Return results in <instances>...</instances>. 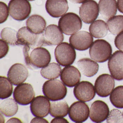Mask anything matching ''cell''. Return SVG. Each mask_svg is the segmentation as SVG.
<instances>
[{
    "label": "cell",
    "instance_id": "cell-1",
    "mask_svg": "<svg viewBox=\"0 0 123 123\" xmlns=\"http://www.w3.org/2000/svg\"><path fill=\"white\" fill-rule=\"evenodd\" d=\"M18 46H27L32 49L46 46L44 32L36 34L27 27L19 29L17 34Z\"/></svg>",
    "mask_w": 123,
    "mask_h": 123
},
{
    "label": "cell",
    "instance_id": "cell-2",
    "mask_svg": "<svg viewBox=\"0 0 123 123\" xmlns=\"http://www.w3.org/2000/svg\"><path fill=\"white\" fill-rule=\"evenodd\" d=\"M64 84L56 79L47 80L43 85V93L51 101L62 100L65 98L67 93V87Z\"/></svg>",
    "mask_w": 123,
    "mask_h": 123
},
{
    "label": "cell",
    "instance_id": "cell-3",
    "mask_svg": "<svg viewBox=\"0 0 123 123\" xmlns=\"http://www.w3.org/2000/svg\"><path fill=\"white\" fill-rule=\"evenodd\" d=\"M112 49L111 44L105 40H95L89 49V54L93 60L99 63L107 61L111 57Z\"/></svg>",
    "mask_w": 123,
    "mask_h": 123
},
{
    "label": "cell",
    "instance_id": "cell-4",
    "mask_svg": "<svg viewBox=\"0 0 123 123\" xmlns=\"http://www.w3.org/2000/svg\"><path fill=\"white\" fill-rule=\"evenodd\" d=\"M59 28L65 35H72L82 28L81 18L77 14L69 12L62 16L59 20Z\"/></svg>",
    "mask_w": 123,
    "mask_h": 123
},
{
    "label": "cell",
    "instance_id": "cell-5",
    "mask_svg": "<svg viewBox=\"0 0 123 123\" xmlns=\"http://www.w3.org/2000/svg\"><path fill=\"white\" fill-rule=\"evenodd\" d=\"M55 55L57 62L63 67L72 64L76 57V52L72 46L66 42L61 43L56 47Z\"/></svg>",
    "mask_w": 123,
    "mask_h": 123
},
{
    "label": "cell",
    "instance_id": "cell-6",
    "mask_svg": "<svg viewBox=\"0 0 123 123\" xmlns=\"http://www.w3.org/2000/svg\"><path fill=\"white\" fill-rule=\"evenodd\" d=\"M8 8L11 16L18 21L25 20L31 12V6L28 0H11Z\"/></svg>",
    "mask_w": 123,
    "mask_h": 123
},
{
    "label": "cell",
    "instance_id": "cell-7",
    "mask_svg": "<svg viewBox=\"0 0 123 123\" xmlns=\"http://www.w3.org/2000/svg\"><path fill=\"white\" fill-rule=\"evenodd\" d=\"M33 88L31 84L23 83L16 87L13 93V98L20 105H26L30 104L35 97Z\"/></svg>",
    "mask_w": 123,
    "mask_h": 123
},
{
    "label": "cell",
    "instance_id": "cell-8",
    "mask_svg": "<svg viewBox=\"0 0 123 123\" xmlns=\"http://www.w3.org/2000/svg\"><path fill=\"white\" fill-rule=\"evenodd\" d=\"M99 8L94 0H87L80 7V18L85 23L89 24L95 21L99 15Z\"/></svg>",
    "mask_w": 123,
    "mask_h": 123
},
{
    "label": "cell",
    "instance_id": "cell-9",
    "mask_svg": "<svg viewBox=\"0 0 123 123\" xmlns=\"http://www.w3.org/2000/svg\"><path fill=\"white\" fill-rule=\"evenodd\" d=\"M114 86V79L111 75L108 74L99 75L95 83V90L97 95L103 98L109 95Z\"/></svg>",
    "mask_w": 123,
    "mask_h": 123
},
{
    "label": "cell",
    "instance_id": "cell-10",
    "mask_svg": "<svg viewBox=\"0 0 123 123\" xmlns=\"http://www.w3.org/2000/svg\"><path fill=\"white\" fill-rule=\"evenodd\" d=\"M108 67L111 75L117 80H123V51H115L109 60Z\"/></svg>",
    "mask_w": 123,
    "mask_h": 123
},
{
    "label": "cell",
    "instance_id": "cell-11",
    "mask_svg": "<svg viewBox=\"0 0 123 123\" xmlns=\"http://www.w3.org/2000/svg\"><path fill=\"white\" fill-rule=\"evenodd\" d=\"M68 113L72 121L76 123H82L86 121L89 117V107L83 101H76L71 105Z\"/></svg>",
    "mask_w": 123,
    "mask_h": 123
},
{
    "label": "cell",
    "instance_id": "cell-12",
    "mask_svg": "<svg viewBox=\"0 0 123 123\" xmlns=\"http://www.w3.org/2000/svg\"><path fill=\"white\" fill-rule=\"evenodd\" d=\"M69 41L74 49L78 51H85L88 49L92 45L93 38L88 32L80 31L72 34Z\"/></svg>",
    "mask_w": 123,
    "mask_h": 123
},
{
    "label": "cell",
    "instance_id": "cell-13",
    "mask_svg": "<svg viewBox=\"0 0 123 123\" xmlns=\"http://www.w3.org/2000/svg\"><path fill=\"white\" fill-rule=\"evenodd\" d=\"M95 88L92 83L87 81L79 83L73 90L74 95L78 100L83 102L90 101L96 95Z\"/></svg>",
    "mask_w": 123,
    "mask_h": 123
},
{
    "label": "cell",
    "instance_id": "cell-14",
    "mask_svg": "<svg viewBox=\"0 0 123 123\" xmlns=\"http://www.w3.org/2000/svg\"><path fill=\"white\" fill-rule=\"evenodd\" d=\"M90 118L95 123H101L108 118L109 114L108 106L104 101L98 100L93 102L90 108Z\"/></svg>",
    "mask_w": 123,
    "mask_h": 123
},
{
    "label": "cell",
    "instance_id": "cell-15",
    "mask_svg": "<svg viewBox=\"0 0 123 123\" xmlns=\"http://www.w3.org/2000/svg\"><path fill=\"white\" fill-rule=\"evenodd\" d=\"M32 67L41 68L47 66L51 62V56L48 50L43 47L34 49L30 55Z\"/></svg>",
    "mask_w": 123,
    "mask_h": 123
},
{
    "label": "cell",
    "instance_id": "cell-16",
    "mask_svg": "<svg viewBox=\"0 0 123 123\" xmlns=\"http://www.w3.org/2000/svg\"><path fill=\"white\" fill-rule=\"evenodd\" d=\"M51 103L46 97L38 96L32 101L30 108L32 114L36 117H44L49 114Z\"/></svg>",
    "mask_w": 123,
    "mask_h": 123
},
{
    "label": "cell",
    "instance_id": "cell-17",
    "mask_svg": "<svg viewBox=\"0 0 123 123\" xmlns=\"http://www.w3.org/2000/svg\"><path fill=\"white\" fill-rule=\"evenodd\" d=\"M28 71L25 65L16 63L9 69L7 77L12 84L17 86L24 82L28 78Z\"/></svg>",
    "mask_w": 123,
    "mask_h": 123
},
{
    "label": "cell",
    "instance_id": "cell-18",
    "mask_svg": "<svg viewBox=\"0 0 123 123\" xmlns=\"http://www.w3.org/2000/svg\"><path fill=\"white\" fill-rule=\"evenodd\" d=\"M46 10L54 18H59L65 15L69 9L67 0H47Z\"/></svg>",
    "mask_w": 123,
    "mask_h": 123
},
{
    "label": "cell",
    "instance_id": "cell-19",
    "mask_svg": "<svg viewBox=\"0 0 123 123\" xmlns=\"http://www.w3.org/2000/svg\"><path fill=\"white\" fill-rule=\"evenodd\" d=\"M80 72L74 66H67L61 72L60 79L67 87H74L80 82Z\"/></svg>",
    "mask_w": 123,
    "mask_h": 123
},
{
    "label": "cell",
    "instance_id": "cell-20",
    "mask_svg": "<svg viewBox=\"0 0 123 123\" xmlns=\"http://www.w3.org/2000/svg\"><path fill=\"white\" fill-rule=\"evenodd\" d=\"M44 40L46 46L57 45L64 39L63 33L59 26L51 24L48 26L45 30Z\"/></svg>",
    "mask_w": 123,
    "mask_h": 123
},
{
    "label": "cell",
    "instance_id": "cell-21",
    "mask_svg": "<svg viewBox=\"0 0 123 123\" xmlns=\"http://www.w3.org/2000/svg\"><path fill=\"white\" fill-rule=\"evenodd\" d=\"M77 66L83 75L88 77L96 74L99 69L98 64L89 58L80 60L77 62Z\"/></svg>",
    "mask_w": 123,
    "mask_h": 123
},
{
    "label": "cell",
    "instance_id": "cell-22",
    "mask_svg": "<svg viewBox=\"0 0 123 123\" xmlns=\"http://www.w3.org/2000/svg\"><path fill=\"white\" fill-rule=\"evenodd\" d=\"M98 6L100 14L105 20H108L115 16L117 12L116 0H100Z\"/></svg>",
    "mask_w": 123,
    "mask_h": 123
},
{
    "label": "cell",
    "instance_id": "cell-23",
    "mask_svg": "<svg viewBox=\"0 0 123 123\" xmlns=\"http://www.w3.org/2000/svg\"><path fill=\"white\" fill-rule=\"evenodd\" d=\"M27 28L34 33L40 34L43 33L46 26L45 19L41 16L33 15L30 16L26 22Z\"/></svg>",
    "mask_w": 123,
    "mask_h": 123
},
{
    "label": "cell",
    "instance_id": "cell-24",
    "mask_svg": "<svg viewBox=\"0 0 123 123\" xmlns=\"http://www.w3.org/2000/svg\"><path fill=\"white\" fill-rule=\"evenodd\" d=\"M69 106L65 101H52L51 103L49 114L54 117H64L69 113Z\"/></svg>",
    "mask_w": 123,
    "mask_h": 123
},
{
    "label": "cell",
    "instance_id": "cell-25",
    "mask_svg": "<svg viewBox=\"0 0 123 123\" xmlns=\"http://www.w3.org/2000/svg\"><path fill=\"white\" fill-rule=\"evenodd\" d=\"M89 30L91 35L96 38H104L108 33L107 24L101 20L93 21L90 25Z\"/></svg>",
    "mask_w": 123,
    "mask_h": 123
},
{
    "label": "cell",
    "instance_id": "cell-26",
    "mask_svg": "<svg viewBox=\"0 0 123 123\" xmlns=\"http://www.w3.org/2000/svg\"><path fill=\"white\" fill-rule=\"evenodd\" d=\"M15 100L12 98H8L2 101L0 105L1 113L7 117L15 115L18 110V105Z\"/></svg>",
    "mask_w": 123,
    "mask_h": 123
},
{
    "label": "cell",
    "instance_id": "cell-27",
    "mask_svg": "<svg viewBox=\"0 0 123 123\" xmlns=\"http://www.w3.org/2000/svg\"><path fill=\"white\" fill-rule=\"evenodd\" d=\"M62 72V68L59 64L52 62L43 68L41 70L42 76L45 79L52 80L58 78Z\"/></svg>",
    "mask_w": 123,
    "mask_h": 123
},
{
    "label": "cell",
    "instance_id": "cell-28",
    "mask_svg": "<svg viewBox=\"0 0 123 123\" xmlns=\"http://www.w3.org/2000/svg\"><path fill=\"white\" fill-rule=\"evenodd\" d=\"M108 29L113 35H118L123 31V16L117 15L110 18L107 21Z\"/></svg>",
    "mask_w": 123,
    "mask_h": 123
},
{
    "label": "cell",
    "instance_id": "cell-29",
    "mask_svg": "<svg viewBox=\"0 0 123 123\" xmlns=\"http://www.w3.org/2000/svg\"><path fill=\"white\" fill-rule=\"evenodd\" d=\"M15 29L10 27L4 28L0 33L1 39L8 44L13 46L18 45L17 34Z\"/></svg>",
    "mask_w": 123,
    "mask_h": 123
},
{
    "label": "cell",
    "instance_id": "cell-30",
    "mask_svg": "<svg viewBox=\"0 0 123 123\" xmlns=\"http://www.w3.org/2000/svg\"><path fill=\"white\" fill-rule=\"evenodd\" d=\"M109 98L114 106L118 108H123V86H117L113 90Z\"/></svg>",
    "mask_w": 123,
    "mask_h": 123
},
{
    "label": "cell",
    "instance_id": "cell-31",
    "mask_svg": "<svg viewBox=\"0 0 123 123\" xmlns=\"http://www.w3.org/2000/svg\"><path fill=\"white\" fill-rule=\"evenodd\" d=\"M13 87L11 82L7 78L0 77V98L4 99L11 96L13 92Z\"/></svg>",
    "mask_w": 123,
    "mask_h": 123
},
{
    "label": "cell",
    "instance_id": "cell-32",
    "mask_svg": "<svg viewBox=\"0 0 123 123\" xmlns=\"http://www.w3.org/2000/svg\"><path fill=\"white\" fill-rule=\"evenodd\" d=\"M107 123H123V116L122 112L117 109H113L109 112L106 119Z\"/></svg>",
    "mask_w": 123,
    "mask_h": 123
},
{
    "label": "cell",
    "instance_id": "cell-33",
    "mask_svg": "<svg viewBox=\"0 0 123 123\" xmlns=\"http://www.w3.org/2000/svg\"><path fill=\"white\" fill-rule=\"evenodd\" d=\"M0 24L5 22L9 16V10L8 7L6 3L0 2Z\"/></svg>",
    "mask_w": 123,
    "mask_h": 123
},
{
    "label": "cell",
    "instance_id": "cell-34",
    "mask_svg": "<svg viewBox=\"0 0 123 123\" xmlns=\"http://www.w3.org/2000/svg\"><path fill=\"white\" fill-rule=\"evenodd\" d=\"M0 58L2 59L5 57L9 51V47L7 43L2 39L0 40Z\"/></svg>",
    "mask_w": 123,
    "mask_h": 123
},
{
    "label": "cell",
    "instance_id": "cell-35",
    "mask_svg": "<svg viewBox=\"0 0 123 123\" xmlns=\"http://www.w3.org/2000/svg\"><path fill=\"white\" fill-rule=\"evenodd\" d=\"M114 44L118 49L123 51V31L116 37L114 40Z\"/></svg>",
    "mask_w": 123,
    "mask_h": 123
},
{
    "label": "cell",
    "instance_id": "cell-36",
    "mask_svg": "<svg viewBox=\"0 0 123 123\" xmlns=\"http://www.w3.org/2000/svg\"><path fill=\"white\" fill-rule=\"evenodd\" d=\"M30 49L31 48L30 47L25 46L23 49L24 55L25 57V62L27 66L30 68L32 66L30 61V55H29V51H30Z\"/></svg>",
    "mask_w": 123,
    "mask_h": 123
},
{
    "label": "cell",
    "instance_id": "cell-37",
    "mask_svg": "<svg viewBox=\"0 0 123 123\" xmlns=\"http://www.w3.org/2000/svg\"><path fill=\"white\" fill-rule=\"evenodd\" d=\"M51 123H69V122L64 118H62V117H56L53 119L51 121Z\"/></svg>",
    "mask_w": 123,
    "mask_h": 123
},
{
    "label": "cell",
    "instance_id": "cell-38",
    "mask_svg": "<svg viewBox=\"0 0 123 123\" xmlns=\"http://www.w3.org/2000/svg\"><path fill=\"white\" fill-rule=\"evenodd\" d=\"M31 123H49V122L45 119L37 117L33 119Z\"/></svg>",
    "mask_w": 123,
    "mask_h": 123
},
{
    "label": "cell",
    "instance_id": "cell-39",
    "mask_svg": "<svg viewBox=\"0 0 123 123\" xmlns=\"http://www.w3.org/2000/svg\"><path fill=\"white\" fill-rule=\"evenodd\" d=\"M117 5L119 12L123 13V0H117Z\"/></svg>",
    "mask_w": 123,
    "mask_h": 123
},
{
    "label": "cell",
    "instance_id": "cell-40",
    "mask_svg": "<svg viewBox=\"0 0 123 123\" xmlns=\"http://www.w3.org/2000/svg\"><path fill=\"white\" fill-rule=\"evenodd\" d=\"M7 122V123H22L20 119L16 118H11L8 120Z\"/></svg>",
    "mask_w": 123,
    "mask_h": 123
},
{
    "label": "cell",
    "instance_id": "cell-41",
    "mask_svg": "<svg viewBox=\"0 0 123 123\" xmlns=\"http://www.w3.org/2000/svg\"><path fill=\"white\" fill-rule=\"evenodd\" d=\"M71 2L74 4H80L83 3L87 0H69Z\"/></svg>",
    "mask_w": 123,
    "mask_h": 123
},
{
    "label": "cell",
    "instance_id": "cell-42",
    "mask_svg": "<svg viewBox=\"0 0 123 123\" xmlns=\"http://www.w3.org/2000/svg\"><path fill=\"white\" fill-rule=\"evenodd\" d=\"M28 0V1H34V0Z\"/></svg>",
    "mask_w": 123,
    "mask_h": 123
},
{
    "label": "cell",
    "instance_id": "cell-43",
    "mask_svg": "<svg viewBox=\"0 0 123 123\" xmlns=\"http://www.w3.org/2000/svg\"></svg>",
    "mask_w": 123,
    "mask_h": 123
}]
</instances>
